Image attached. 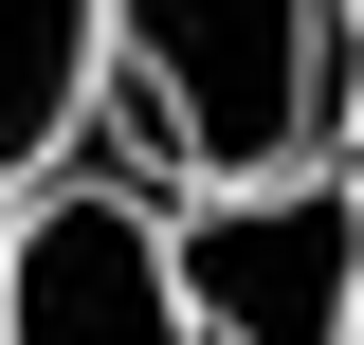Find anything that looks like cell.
<instances>
[{"instance_id": "cell-1", "label": "cell", "mask_w": 364, "mask_h": 345, "mask_svg": "<svg viewBox=\"0 0 364 345\" xmlns=\"http://www.w3.org/2000/svg\"><path fill=\"white\" fill-rule=\"evenodd\" d=\"M346 18L364 0H109V109L164 182H255L346 128Z\"/></svg>"}, {"instance_id": "cell-2", "label": "cell", "mask_w": 364, "mask_h": 345, "mask_svg": "<svg viewBox=\"0 0 364 345\" xmlns=\"http://www.w3.org/2000/svg\"><path fill=\"white\" fill-rule=\"evenodd\" d=\"M164 255H182V327L200 345H346L364 327V182L346 164L200 182L164 218Z\"/></svg>"}, {"instance_id": "cell-3", "label": "cell", "mask_w": 364, "mask_h": 345, "mask_svg": "<svg viewBox=\"0 0 364 345\" xmlns=\"http://www.w3.org/2000/svg\"><path fill=\"white\" fill-rule=\"evenodd\" d=\"M0 345H200L182 327V255L128 182H55L0 218Z\"/></svg>"}, {"instance_id": "cell-4", "label": "cell", "mask_w": 364, "mask_h": 345, "mask_svg": "<svg viewBox=\"0 0 364 345\" xmlns=\"http://www.w3.org/2000/svg\"><path fill=\"white\" fill-rule=\"evenodd\" d=\"M109 91V0H0V182H37Z\"/></svg>"}, {"instance_id": "cell-5", "label": "cell", "mask_w": 364, "mask_h": 345, "mask_svg": "<svg viewBox=\"0 0 364 345\" xmlns=\"http://www.w3.org/2000/svg\"><path fill=\"white\" fill-rule=\"evenodd\" d=\"M346 182H364V73H346Z\"/></svg>"}, {"instance_id": "cell-6", "label": "cell", "mask_w": 364, "mask_h": 345, "mask_svg": "<svg viewBox=\"0 0 364 345\" xmlns=\"http://www.w3.org/2000/svg\"><path fill=\"white\" fill-rule=\"evenodd\" d=\"M346 345H364V327H346Z\"/></svg>"}]
</instances>
